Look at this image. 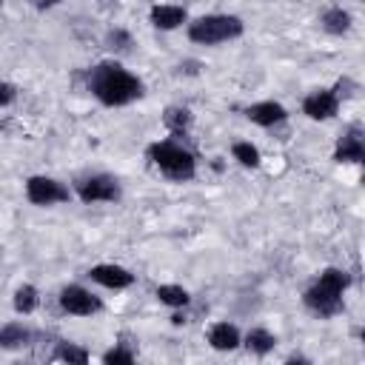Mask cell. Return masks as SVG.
I'll return each mask as SVG.
<instances>
[{
    "label": "cell",
    "mask_w": 365,
    "mask_h": 365,
    "mask_svg": "<svg viewBox=\"0 0 365 365\" xmlns=\"http://www.w3.org/2000/svg\"><path fill=\"white\" fill-rule=\"evenodd\" d=\"M86 86L108 108L128 106V103H134V100H140L145 94L143 80L137 74H131L128 68H123L117 60H103L94 68H88Z\"/></svg>",
    "instance_id": "6da1fadb"
},
{
    "label": "cell",
    "mask_w": 365,
    "mask_h": 365,
    "mask_svg": "<svg viewBox=\"0 0 365 365\" xmlns=\"http://www.w3.org/2000/svg\"><path fill=\"white\" fill-rule=\"evenodd\" d=\"M351 285V277L342 268H325L319 271V277L305 288L302 294V305L319 317V319H331L345 308V291Z\"/></svg>",
    "instance_id": "7a4b0ae2"
},
{
    "label": "cell",
    "mask_w": 365,
    "mask_h": 365,
    "mask_svg": "<svg viewBox=\"0 0 365 365\" xmlns=\"http://www.w3.org/2000/svg\"><path fill=\"white\" fill-rule=\"evenodd\" d=\"M148 160L160 168L163 177H168L174 182H188L197 174L194 154L185 145H180L177 140H157V143H151L148 145Z\"/></svg>",
    "instance_id": "3957f363"
},
{
    "label": "cell",
    "mask_w": 365,
    "mask_h": 365,
    "mask_svg": "<svg viewBox=\"0 0 365 365\" xmlns=\"http://www.w3.org/2000/svg\"><path fill=\"white\" fill-rule=\"evenodd\" d=\"M245 26L237 14H202L188 23V40L197 46H220L242 37Z\"/></svg>",
    "instance_id": "277c9868"
},
{
    "label": "cell",
    "mask_w": 365,
    "mask_h": 365,
    "mask_svg": "<svg viewBox=\"0 0 365 365\" xmlns=\"http://www.w3.org/2000/svg\"><path fill=\"white\" fill-rule=\"evenodd\" d=\"M74 194L86 205H91V202H117L123 197L117 177H111V174H88V177H80L74 182Z\"/></svg>",
    "instance_id": "5b68a950"
},
{
    "label": "cell",
    "mask_w": 365,
    "mask_h": 365,
    "mask_svg": "<svg viewBox=\"0 0 365 365\" xmlns=\"http://www.w3.org/2000/svg\"><path fill=\"white\" fill-rule=\"evenodd\" d=\"M26 200L31 205H57V202H68L71 200V188L63 185L54 177L34 174V177L26 180Z\"/></svg>",
    "instance_id": "8992f818"
},
{
    "label": "cell",
    "mask_w": 365,
    "mask_h": 365,
    "mask_svg": "<svg viewBox=\"0 0 365 365\" xmlns=\"http://www.w3.org/2000/svg\"><path fill=\"white\" fill-rule=\"evenodd\" d=\"M60 308L71 317H91V314L103 311V302L83 285H66L60 291Z\"/></svg>",
    "instance_id": "52a82bcc"
},
{
    "label": "cell",
    "mask_w": 365,
    "mask_h": 365,
    "mask_svg": "<svg viewBox=\"0 0 365 365\" xmlns=\"http://www.w3.org/2000/svg\"><path fill=\"white\" fill-rule=\"evenodd\" d=\"M339 111V91L336 88H317L302 100V114L311 120H331Z\"/></svg>",
    "instance_id": "ba28073f"
},
{
    "label": "cell",
    "mask_w": 365,
    "mask_h": 365,
    "mask_svg": "<svg viewBox=\"0 0 365 365\" xmlns=\"http://www.w3.org/2000/svg\"><path fill=\"white\" fill-rule=\"evenodd\" d=\"M334 160L336 163H362L365 160V134H362V125L359 123L348 125V131L336 140Z\"/></svg>",
    "instance_id": "9c48e42d"
},
{
    "label": "cell",
    "mask_w": 365,
    "mask_h": 365,
    "mask_svg": "<svg viewBox=\"0 0 365 365\" xmlns=\"http://www.w3.org/2000/svg\"><path fill=\"white\" fill-rule=\"evenodd\" d=\"M88 277H91L97 285L114 288V291L128 288V285L134 282V274H131L128 268H123V265H114V262H100V265L88 268Z\"/></svg>",
    "instance_id": "30bf717a"
},
{
    "label": "cell",
    "mask_w": 365,
    "mask_h": 365,
    "mask_svg": "<svg viewBox=\"0 0 365 365\" xmlns=\"http://www.w3.org/2000/svg\"><path fill=\"white\" fill-rule=\"evenodd\" d=\"M245 117L254 123V125H262V128H271V125H279L288 120V111L282 103L277 100H259L254 106L245 108Z\"/></svg>",
    "instance_id": "8fae6325"
},
{
    "label": "cell",
    "mask_w": 365,
    "mask_h": 365,
    "mask_svg": "<svg viewBox=\"0 0 365 365\" xmlns=\"http://www.w3.org/2000/svg\"><path fill=\"white\" fill-rule=\"evenodd\" d=\"M148 20H151V26H154V29L171 31V29H180V26L188 20V11H185V6L157 3V6H151V11H148Z\"/></svg>",
    "instance_id": "7c38bea8"
},
{
    "label": "cell",
    "mask_w": 365,
    "mask_h": 365,
    "mask_svg": "<svg viewBox=\"0 0 365 365\" xmlns=\"http://www.w3.org/2000/svg\"><path fill=\"white\" fill-rule=\"evenodd\" d=\"M240 342H242V336H240L237 325H231V322H214L208 331V345L214 351H234V348H240Z\"/></svg>",
    "instance_id": "4fadbf2b"
},
{
    "label": "cell",
    "mask_w": 365,
    "mask_h": 365,
    "mask_svg": "<svg viewBox=\"0 0 365 365\" xmlns=\"http://www.w3.org/2000/svg\"><path fill=\"white\" fill-rule=\"evenodd\" d=\"M31 342V331L23 322H6L0 328V348L3 351H20Z\"/></svg>",
    "instance_id": "5bb4252c"
},
{
    "label": "cell",
    "mask_w": 365,
    "mask_h": 365,
    "mask_svg": "<svg viewBox=\"0 0 365 365\" xmlns=\"http://www.w3.org/2000/svg\"><path fill=\"white\" fill-rule=\"evenodd\" d=\"M191 111L185 108V106H168L165 108V114H163V123H165V128L174 134V137H185L188 134V128H191Z\"/></svg>",
    "instance_id": "9a60e30c"
},
{
    "label": "cell",
    "mask_w": 365,
    "mask_h": 365,
    "mask_svg": "<svg viewBox=\"0 0 365 365\" xmlns=\"http://www.w3.org/2000/svg\"><path fill=\"white\" fill-rule=\"evenodd\" d=\"M319 23H322V29L328 31V34H345V31H351V14L342 9V6H331V9H325L322 11V17H319Z\"/></svg>",
    "instance_id": "2e32d148"
},
{
    "label": "cell",
    "mask_w": 365,
    "mask_h": 365,
    "mask_svg": "<svg viewBox=\"0 0 365 365\" xmlns=\"http://www.w3.org/2000/svg\"><path fill=\"white\" fill-rule=\"evenodd\" d=\"M274 345H277V336H274L268 328H251V331L245 334V348H248L254 356H265V354H271Z\"/></svg>",
    "instance_id": "e0dca14e"
},
{
    "label": "cell",
    "mask_w": 365,
    "mask_h": 365,
    "mask_svg": "<svg viewBox=\"0 0 365 365\" xmlns=\"http://www.w3.org/2000/svg\"><path fill=\"white\" fill-rule=\"evenodd\" d=\"M231 154H234V160H237L242 168H259V148L251 145L248 140L234 143V145H231Z\"/></svg>",
    "instance_id": "ac0fdd59"
},
{
    "label": "cell",
    "mask_w": 365,
    "mask_h": 365,
    "mask_svg": "<svg viewBox=\"0 0 365 365\" xmlns=\"http://www.w3.org/2000/svg\"><path fill=\"white\" fill-rule=\"evenodd\" d=\"M14 311L17 314H31L37 305H40V294H37V288L34 285H20L17 291H14Z\"/></svg>",
    "instance_id": "d6986e66"
},
{
    "label": "cell",
    "mask_w": 365,
    "mask_h": 365,
    "mask_svg": "<svg viewBox=\"0 0 365 365\" xmlns=\"http://www.w3.org/2000/svg\"><path fill=\"white\" fill-rule=\"evenodd\" d=\"M157 299L163 302V305H168V308H182V305H188V291L182 288V285H160L157 288Z\"/></svg>",
    "instance_id": "ffe728a7"
},
{
    "label": "cell",
    "mask_w": 365,
    "mask_h": 365,
    "mask_svg": "<svg viewBox=\"0 0 365 365\" xmlns=\"http://www.w3.org/2000/svg\"><path fill=\"white\" fill-rule=\"evenodd\" d=\"M54 359L68 362V365H86V362H88V351L80 348V345H74V342H57Z\"/></svg>",
    "instance_id": "44dd1931"
},
{
    "label": "cell",
    "mask_w": 365,
    "mask_h": 365,
    "mask_svg": "<svg viewBox=\"0 0 365 365\" xmlns=\"http://www.w3.org/2000/svg\"><path fill=\"white\" fill-rule=\"evenodd\" d=\"M134 356H137V354H134V348H128V345H123V342H120V345H114L111 351H106V354H103V362H106V365H131V362H134Z\"/></svg>",
    "instance_id": "7402d4cb"
},
{
    "label": "cell",
    "mask_w": 365,
    "mask_h": 365,
    "mask_svg": "<svg viewBox=\"0 0 365 365\" xmlns=\"http://www.w3.org/2000/svg\"><path fill=\"white\" fill-rule=\"evenodd\" d=\"M108 46H111V48H117V51H125V48L131 46V37H128L125 31H120V29H117V31H111V34H108Z\"/></svg>",
    "instance_id": "603a6c76"
},
{
    "label": "cell",
    "mask_w": 365,
    "mask_h": 365,
    "mask_svg": "<svg viewBox=\"0 0 365 365\" xmlns=\"http://www.w3.org/2000/svg\"><path fill=\"white\" fill-rule=\"evenodd\" d=\"M17 100V88L6 80H0V106H11Z\"/></svg>",
    "instance_id": "cb8c5ba5"
},
{
    "label": "cell",
    "mask_w": 365,
    "mask_h": 365,
    "mask_svg": "<svg viewBox=\"0 0 365 365\" xmlns=\"http://www.w3.org/2000/svg\"><path fill=\"white\" fill-rule=\"evenodd\" d=\"M54 3H57V0H34L37 9H46V6H54Z\"/></svg>",
    "instance_id": "d4e9b609"
}]
</instances>
